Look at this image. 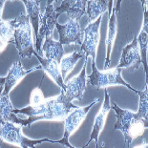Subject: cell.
Segmentation results:
<instances>
[{"mask_svg":"<svg viewBox=\"0 0 148 148\" xmlns=\"http://www.w3.org/2000/svg\"><path fill=\"white\" fill-rule=\"evenodd\" d=\"M30 101H31V106H37L45 101L43 93H42V91L40 90V88H34L32 91Z\"/></svg>","mask_w":148,"mask_h":148,"instance_id":"obj_25","label":"cell"},{"mask_svg":"<svg viewBox=\"0 0 148 148\" xmlns=\"http://www.w3.org/2000/svg\"><path fill=\"white\" fill-rule=\"evenodd\" d=\"M33 56H36V58L40 61V66L43 68L44 72L58 85L59 88L61 89V92H64V80L62 78L59 64L56 63L55 60H52V59L43 58L42 56H38V53L36 51L34 52Z\"/></svg>","mask_w":148,"mask_h":148,"instance_id":"obj_16","label":"cell"},{"mask_svg":"<svg viewBox=\"0 0 148 148\" xmlns=\"http://www.w3.org/2000/svg\"><path fill=\"white\" fill-rule=\"evenodd\" d=\"M86 64L87 59H85L80 74L64 83V92L61 93H63L65 99L68 102H72L74 99H82L86 87Z\"/></svg>","mask_w":148,"mask_h":148,"instance_id":"obj_10","label":"cell"},{"mask_svg":"<svg viewBox=\"0 0 148 148\" xmlns=\"http://www.w3.org/2000/svg\"><path fill=\"white\" fill-rule=\"evenodd\" d=\"M56 29L59 34L58 42L63 45L75 43V45L81 46L83 41V29H81L78 21H75L72 19H68L65 24L61 25L56 23Z\"/></svg>","mask_w":148,"mask_h":148,"instance_id":"obj_9","label":"cell"},{"mask_svg":"<svg viewBox=\"0 0 148 148\" xmlns=\"http://www.w3.org/2000/svg\"><path fill=\"white\" fill-rule=\"evenodd\" d=\"M121 68H115L109 71H99L97 69L96 61H92V74L86 77L88 79V84L96 89L99 88H105L110 85H123L129 90L133 91L137 95L140 94V91L134 89L130 84H128L121 77Z\"/></svg>","mask_w":148,"mask_h":148,"instance_id":"obj_4","label":"cell"},{"mask_svg":"<svg viewBox=\"0 0 148 148\" xmlns=\"http://www.w3.org/2000/svg\"><path fill=\"white\" fill-rule=\"evenodd\" d=\"M42 69L41 66H36L29 70H25L23 66L21 64V61H16L14 62L11 68L9 69L8 75L6 77V81H5V86H4V91H3L2 95H9L10 91L16 85L19 81H21L23 78L26 77L28 74L32 73L36 70H40Z\"/></svg>","mask_w":148,"mask_h":148,"instance_id":"obj_12","label":"cell"},{"mask_svg":"<svg viewBox=\"0 0 148 148\" xmlns=\"http://www.w3.org/2000/svg\"><path fill=\"white\" fill-rule=\"evenodd\" d=\"M14 29V42L21 58H31L34 52L33 28L28 15L22 12L16 18L12 19Z\"/></svg>","mask_w":148,"mask_h":148,"instance_id":"obj_3","label":"cell"},{"mask_svg":"<svg viewBox=\"0 0 148 148\" xmlns=\"http://www.w3.org/2000/svg\"><path fill=\"white\" fill-rule=\"evenodd\" d=\"M87 1L83 0H64L61 1V5L56 8V12L60 15L62 12H65L68 19L78 21L86 14Z\"/></svg>","mask_w":148,"mask_h":148,"instance_id":"obj_13","label":"cell"},{"mask_svg":"<svg viewBox=\"0 0 148 148\" xmlns=\"http://www.w3.org/2000/svg\"><path fill=\"white\" fill-rule=\"evenodd\" d=\"M133 148H147V141H143L141 145H138V146H135Z\"/></svg>","mask_w":148,"mask_h":148,"instance_id":"obj_28","label":"cell"},{"mask_svg":"<svg viewBox=\"0 0 148 148\" xmlns=\"http://www.w3.org/2000/svg\"><path fill=\"white\" fill-rule=\"evenodd\" d=\"M119 6H121V1L116 2V7L113 8L111 10L109 18V25H108V33L106 36V59L104 63V70H106L110 65V60H111V52L112 46L114 43L116 36V14L119 11Z\"/></svg>","mask_w":148,"mask_h":148,"instance_id":"obj_15","label":"cell"},{"mask_svg":"<svg viewBox=\"0 0 148 148\" xmlns=\"http://www.w3.org/2000/svg\"><path fill=\"white\" fill-rule=\"evenodd\" d=\"M110 109H111V106H110V96L108 92H107V89H105L103 105L101 107V109L99 110V112L97 113V115L96 116L95 122H94V127H93L92 133H91L90 138H89V140H88L87 144L83 148H86L91 143H92V140L96 141V145L97 148V145H99V136L100 132H101V130L103 129V127H104L106 116L108 115Z\"/></svg>","mask_w":148,"mask_h":148,"instance_id":"obj_14","label":"cell"},{"mask_svg":"<svg viewBox=\"0 0 148 148\" xmlns=\"http://www.w3.org/2000/svg\"><path fill=\"white\" fill-rule=\"evenodd\" d=\"M110 106L115 111L116 116L114 131H121L127 148H133V143L143 137L147 129V121L138 118L137 114L129 110L119 108L115 102L110 103Z\"/></svg>","mask_w":148,"mask_h":148,"instance_id":"obj_2","label":"cell"},{"mask_svg":"<svg viewBox=\"0 0 148 148\" xmlns=\"http://www.w3.org/2000/svg\"><path fill=\"white\" fill-rule=\"evenodd\" d=\"M14 29L12 20L0 21V53H1L10 42H14Z\"/></svg>","mask_w":148,"mask_h":148,"instance_id":"obj_20","label":"cell"},{"mask_svg":"<svg viewBox=\"0 0 148 148\" xmlns=\"http://www.w3.org/2000/svg\"><path fill=\"white\" fill-rule=\"evenodd\" d=\"M5 81H6V78H5V77H0V95H2L3 91H4Z\"/></svg>","mask_w":148,"mask_h":148,"instance_id":"obj_26","label":"cell"},{"mask_svg":"<svg viewBox=\"0 0 148 148\" xmlns=\"http://www.w3.org/2000/svg\"><path fill=\"white\" fill-rule=\"evenodd\" d=\"M97 102H99V99H95L92 103L85 107H77L66 116V119H64V136L60 140L56 141V143L62 144L68 148H75L69 143V137L79 127L81 122L86 118L87 113Z\"/></svg>","mask_w":148,"mask_h":148,"instance_id":"obj_7","label":"cell"},{"mask_svg":"<svg viewBox=\"0 0 148 148\" xmlns=\"http://www.w3.org/2000/svg\"><path fill=\"white\" fill-rule=\"evenodd\" d=\"M78 106L68 102L63 93L53 99H45L37 106H27L21 109H14L11 114L10 121L21 127H29L37 121H64L73 110Z\"/></svg>","mask_w":148,"mask_h":148,"instance_id":"obj_1","label":"cell"},{"mask_svg":"<svg viewBox=\"0 0 148 148\" xmlns=\"http://www.w3.org/2000/svg\"><path fill=\"white\" fill-rule=\"evenodd\" d=\"M14 109L9 95H0V125L6 121H10V116Z\"/></svg>","mask_w":148,"mask_h":148,"instance_id":"obj_23","label":"cell"},{"mask_svg":"<svg viewBox=\"0 0 148 148\" xmlns=\"http://www.w3.org/2000/svg\"><path fill=\"white\" fill-rule=\"evenodd\" d=\"M102 15L99 16L96 21L89 23L88 26L83 29V41L80 46V50L84 53L85 59L88 56H92L93 61H96L97 47L99 41V29L101 24Z\"/></svg>","mask_w":148,"mask_h":148,"instance_id":"obj_8","label":"cell"},{"mask_svg":"<svg viewBox=\"0 0 148 148\" xmlns=\"http://www.w3.org/2000/svg\"><path fill=\"white\" fill-rule=\"evenodd\" d=\"M5 2L4 0H0V21H1V14H2V9H3V6H4L5 4Z\"/></svg>","mask_w":148,"mask_h":148,"instance_id":"obj_27","label":"cell"},{"mask_svg":"<svg viewBox=\"0 0 148 148\" xmlns=\"http://www.w3.org/2000/svg\"><path fill=\"white\" fill-rule=\"evenodd\" d=\"M42 55L45 56L44 58L52 59L59 64L64 56L63 46L52 37H47L42 44Z\"/></svg>","mask_w":148,"mask_h":148,"instance_id":"obj_17","label":"cell"},{"mask_svg":"<svg viewBox=\"0 0 148 148\" xmlns=\"http://www.w3.org/2000/svg\"><path fill=\"white\" fill-rule=\"evenodd\" d=\"M86 14L89 18V23L96 21L99 16H101L103 12L107 11L108 1L105 0H90L87 1Z\"/></svg>","mask_w":148,"mask_h":148,"instance_id":"obj_21","label":"cell"},{"mask_svg":"<svg viewBox=\"0 0 148 148\" xmlns=\"http://www.w3.org/2000/svg\"><path fill=\"white\" fill-rule=\"evenodd\" d=\"M1 143H2V140L0 138V147H1Z\"/></svg>","mask_w":148,"mask_h":148,"instance_id":"obj_29","label":"cell"},{"mask_svg":"<svg viewBox=\"0 0 148 148\" xmlns=\"http://www.w3.org/2000/svg\"><path fill=\"white\" fill-rule=\"evenodd\" d=\"M144 7V6H143ZM143 24L141 28L140 36H137L138 44L140 47V58L141 63L143 64L144 71H145L146 79H147V36H148V16H147V10L145 7L143 8Z\"/></svg>","mask_w":148,"mask_h":148,"instance_id":"obj_18","label":"cell"},{"mask_svg":"<svg viewBox=\"0 0 148 148\" xmlns=\"http://www.w3.org/2000/svg\"><path fill=\"white\" fill-rule=\"evenodd\" d=\"M58 16L59 14L56 12L53 8V1H47L45 12L40 17L38 34L34 40V47L40 56H42V43L47 37H52L53 29L58 23Z\"/></svg>","mask_w":148,"mask_h":148,"instance_id":"obj_6","label":"cell"},{"mask_svg":"<svg viewBox=\"0 0 148 148\" xmlns=\"http://www.w3.org/2000/svg\"><path fill=\"white\" fill-rule=\"evenodd\" d=\"M141 64L140 47L138 44L137 36L134 37L131 43H129L122 50V55L119 63L116 68H130L131 71H135L140 68Z\"/></svg>","mask_w":148,"mask_h":148,"instance_id":"obj_11","label":"cell"},{"mask_svg":"<svg viewBox=\"0 0 148 148\" xmlns=\"http://www.w3.org/2000/svg\"><path fill=\"white\" fill-rule=\"evenodd\" d=\"M147 83L145 85V89L140 92V108H138V112L136 113L138 118L143 119L147 121V111H148V96H147Z\"/></svg>","mask_w":148,"mask_h":148,"instance_id":"obj_24","label":"cell"},{"mask_svg":"<svg viewBox=\"0 0 148 148\" xmlns=\"http://www.w3.org/2000/svg\"><path fill=\"white\" fill-rule=\"evenodd\" d=\"M25 7L27 9V15L29 17V20L32 22V28L34 34V40L37 37L39 30V23L40 17H41V12H40V1L37 0H23Z\"/></svg>","mask_w":148,"mask_h":148,"instance_id":"obj_19","label":"cell"},{"mask_svg":"<svg viewBox=\"0 0 148 148\" xmlns=\"http://www.w3.org/2000/svg\"><path fill=\"white\" fill-rule=\"evenodd\" d=\"M21 130V126H15L12 122L6 121L0 126V138L6 143L20 146L21 148H36V144H40L42 143H56V141L50 140L49 138H43V140H30L22 134Z\"/></svg>","mask_w":148,"mask_h":148,"instance_id":"obj_5","label":"cell"},{"mask_svg":"<svg viewBox=\"0 0 148 148\" xmlns=\"http://www.w3.org/2000/svg\"><path fill=\"white\" fill-rule=\"evenodd\" d=\"M84 56V53L81 51V50H75L74 53H72L71 55H68L66 56H63L59 63V67H60V72H61V75L62 78L66 77L70 72L73 70V68L75 67V65L77 64V62L81 58Z\"/></svg>","mask_w":148,"mask_h":148,"instance_id":"obj_22","label":"cell"}]
</instances>
